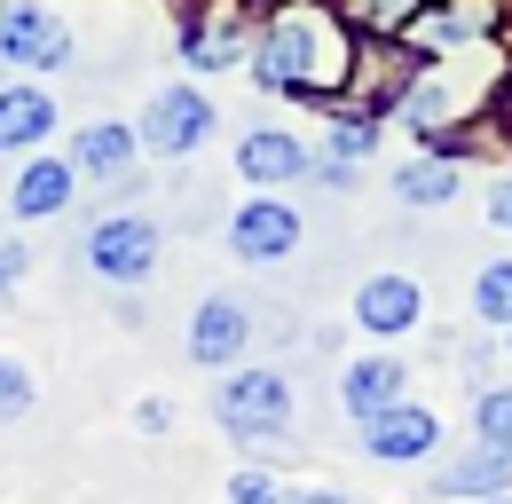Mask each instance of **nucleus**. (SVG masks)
<instances>
[{
	"mask_svg": "<svg viewBox=\"0 0 512 504\" xmlns=\"http://www.w3.org/2000/svg\"><path fill=\"white\" fill-rule=\"evenodd\" d=\"M268 87H339L347 79V40H339V16L300 8L268 32V56H260Z\"/></svg>",
	"mask_w": 512,
	"mask_h": 504,
	"instance_id": "obj_1",
	"label": "nucleus"
},
{
	"mask_svg": "<svg viewBox=\"0 0 512 504\" xmlns=\"http://www.w3.org/2000/svg\"><path fill=\"white\" fill-rule=\"evenodd\" d=\"M213 418H221V434L245 441V449H284V426H292V386L276 371H245V378H221V394H213Z\"/></svg>",
	"mask_w": 512,
	"mask_h": 504,
	"instance_id": "obj_2",
	"label": "nucleus"
},
{
	"mask_svg": "<svg viewBox=\"0 0 512 504\" xmlns=\"http://www.w3.org/2000/svg\"><path fill=\"white\" fill-rule=\"evenodd\" d=\"M87 268L103 276V284H150V268H158V221L150 213H111V221H95V237H87Z\"/></svg>",
	"mask_w": 512,
	"mask_h": 504,
	"instance_id": "obj_3",
	"label": "nucleus"
},
{
	"mask_svg": "<svg viewBox=\"0 0 512 504\" xmlns=\"http://www.w3.org/2000/svg\"><path fill=\"white\" fill-rule=\"evenodd\" d=\"M0 63L64 71V63H71V32H64V16H48L40 0H8V8H0Z\"/></svg>",
	"mask_w": 512,
	"mask_h": 504,
	"instance_id": "obj_4",
	"label": "nucleus"
},
{
	"mask_svg": "<svg viewBox=\"0 0 512 504\" xmlns=\"http://www.w3.org/2000/svg\"><path fill=\"white\" fill-rule=\"evenodd\" d=\"M205 134H213V103H205L197 87H166V95L142 111V142L166 150V158H190Z\"/></svg>",
	"mask_w": 512,
	"mask_h": 504,
	"instance_id": "obj_5",
	"label": "nucleus"
},
{
	"mask_svg": "<svg viewBox=\"0 0 512 504\" xmlns=\"http://www.w3.org/2000/svg\"><path fill=\"white\" fill-rule=\"evenodd\" d=\"M229 245H237V260L276 268V260H292V252H300V213H292V205H268V197H253V205L229 221Z\"/></svg>",
	"mask_w": 512,
	"mask_h": 504,
	"instance_id": "obj_6",
	"label": "nucleus"
},
{
	"mask_svg": "<svg viewBox=\"0 0 512 504\" xmlns=\"http://www.w3.org/2000/svg\"><path fill=\"white\" fill-rule=\"evenodd\" d=\"M245 339H253V308H245V300H229V292H213V300L190 315V363H205V371L237 363V347H245Z\"/></svg>",
	"mask_w": 512,
	"mask_h": 504,
	"instance_id": "obj_7",
	"label": "nucleus"
},
{
	"mask_svg": "<svg viewBox=\"0 0 512 504\" xmlns=\"http://www.w3.org/2000/svg\"><path fill=\"white\" fill-rule=\"evenodd\" d=\"M434 441H442V418H434V410H402V402H394L379 418H363V449L386 457V465H418Z\"/></svg>",
	"mask_w": 512,
	"mask_h": 504,
	"instance_id": "obj_8",
	"label": "nucleus"
},
{
	"mask_svg": "<svg viewBox=\"0 0 512 504\" xmlns=\"http://www.w3.org/2000/svg\"><path fill=\"white\" fill-rule=\"evenodd\" d=\"M355 323L379 331V339H402V331L418 323V284H410V276H371V284L355 292Z\"/></svg>",
	"mask_w": 512,
	"mask_h": 504,
	"instance_id": "obj_9",
	"label": "nucleus"
},
{
	"mask_svg": "<svg viewBox=\"0 0 512 504\" xmlns=\"http://www.w3.org/2000/svg\"><path fill=\"white\" fill-rule=\"evenodd\" d=\"M402 363H386V355H363V363H347V386H339V402L355 410V418H379V410H394L402 402Z\"/></svg>",
	"mask_w": 512,
	"mask_h": 504,
	"instance_id": "obj_10",
	"label": "nucleus"
},
{
	"mask_svg": "<svg viewBox=\"0 0 512 504\" xmlns=\"http://www.w3.org/2000/svg\"><path fill=\"white\" fill-rule=\"evenodd\" d=\"M237 174L245 182H300L308 174V150L292 134H245L237 142Z\"/></svg>",
	"mask_w": 512,
	"mask_h": 504,
	"instance_id": "obj_11",
	"label": "nucleus"
},
{
	"mask_svg": "<svg viewBox=\"0 0 512 504\" xmlns=\"http://www.w3.org/2000/svg\"><path fill=\"white\" fill-rule=\"evenodd\" d=\"M505 481H512V441H489V449H473V457L442 465L434 497H481V489H505Z\"/></svg>",
	"mask_w": 512,
	"mask_h": 504,
	"instance_id": "obj_12",
	"label": "nucleus"
},
{
	"mask_svg": "<svg viewBox=\"0 0 512 504\" xmlns=\"http://www.w3.org/2000/svg\"><path fill=\"white\" fill-rule=\"evenodd\" d=\"M71 182H79V174H71V158H40V166H32L24 182L8 189V205H16L24 221H40V213H64L71 197H79Z\"/></svg>",
	"mask_w": 512,
	"mask_h": 504,
	"instance_id": "obj_13",
	"label": "nucleus"
},
{
	"mask_svg": "<svg viewBox=\"0 0 512 504\" xmlns=\"http://www.w3.org/2000/svg\"><path fill=\"white\" fill-rule=\"evenodd\" d=\"M48 126H56V103L40 87H8L0 95V150H32V142H48Z\"/></svg>",
	"mask_w": 512,
	"mask_h": 504,
	"instance_id": "obj_14",
	"label": "nucleus"
},
{
	"mask_svg": "<svg viewBox=\"0 0 512 504\" xmlns=\"http://www.w3.org/2000/svg\"><path fill=\"white\" fill-rule=\"evenodd\" d=\"M127 158H134V134L119 119L79 126V142H71V174H119L127 182Z\"/></svg>",
	"mask_w": 512,
	"mask_h": 504,
	"instance_id": "obj_15",
	"label": "nucleus"
},
{
	"mask_svg": "<svg viewBox=\"0 0 512 504\" xmlns=\"http://www.w3.org/2000/svg\"><path fill=\"white\" fill-rule=\"evenodd\" d=\"M402 205H449L457 197V166L449 158H418V166H402Z\"/></svg>",
	"mask_w": 512,
	"mask_h": 504,
	"instance_id": "obj_16",
	"label": "nucleus"
},
{
	"mask_svg": "<svg viewBox=\"0 0 512 504\" xmlns=\"http://www.w3.org/2000/svg\"><path fill=\"white\" fill-rule=\"evenodd\" d=\"M473 308L489 315V323H512V260L481 268V284H473Z\"/></svg>",
	"mask_w": 512,
	"mask_h": 504,
	"instance_id": "obj_17",
	"label": "nucleus"
},
{
	"mask_svg": "<svg viewBox=\"0 0 512 504\" xmlns=\"http://www.w3.org/2000/svg\"><path fill=\"white\" fill-rule=\"evenodd\" d=\"M24 410H32V371L0 355V426H8V418H24Z\"/></svg>",
	"mask_w": 512,
	"mask_h": 504,
	"instance_id": "obj_18",
	"label": "nucleus"
},
{
	"mask_svg": "<svg viewBox=\"0 0 512 504\" xmlns=\"http://www.w3.org/2000/svg\"><path fill=\"white\" fill-rule=\"evenodd\" d=\"M379 150V126L371 119H339V134H331V158H371Z\"/></svg>",
	"mask_w": 512,
	"mask_h": 504,
	"instance_id": "obj_19",
	"label": "nucleus"
},
{
	"mask_svg": "<svg viewBox=\"0 0 512 504\" xmlns=\"http://www.w3.org/2000/svg\"><path fill=\"white\" fill-rule=\"evenodd\" d=\"M229 504H292V497H284L268 473H237V481H229Z\"/></svg>",
	"mask_w": 512,
	"mask_h": 504,
	"instance_id": "obj_20",
	"label": "nucleus"
},
{
	"mask_svg": "<svg viewBox=\"0 0 512 504\" xmlns=\"http://www.w3.org/2000/svg\"><path fill=\"white\" fill-rule=\"evenodd\" d=\"M481 434L512 441V394H481Z\"/></svg>",
	"mask_w": 512,
	"mask_h": 504,
	"instance_id": "obj_21",
	"label": "nucleus"
},
{
	"mask_svg": "<svg viewBox=\"0 0 512 504\" xmlns=\"http://www.w3.org/2000/svg\"><path fill=\"white\" fill-rule=\"evenodd\" d=\"M363 16H371V24H402V16H410V0H363Z\"/></svg>",
	"mask_w": 512,
	"mask_h": 504,
	"instance_id": "obj_22",
	"label": "nucleus"
},
{
	"mask_svg": "<svg viewBox=\"0 0 512 504\" xmlns=\"http://www.w3.org/2000/svg\"><path fill=\"white\" fill-rule=\"evenodd\" d=\"M489 221H497V229H512V182L489 189Z\"/></svg>",
	"mask_w": 512,
	"mask_h": 504,
	"instance_id": "obj_23",
	"label": "nucleus"
},
{
	"mask_svg": "<svg viewBox=\"0 0 512 504\" xmlns=\"http://www.w3.org/2000/svg\"><path fill=\"white\" fill-rule=\"evenodd\" d=\"M292 504H355V497H292Z\"/></svg>",
	"mask_w": 512,
	"mask_h": 504,
	"instance_id": "obj_24",
	"label": "nucleus"
},
{
	"mask_svg": "<svg viewBox=\"0 0 512 504\" xmlns=\"http://www.w3.org/2000/svg\"><path fill=\"white\" fill-rule=\"evenodd\" d=\"M497 504H505V497H497Z\"/></svg>",
	"mask_w": 512,
	"mask_h": 504,
	"instance_id": "obj_25",
	"label": "nucleus"
}]
</instances>
